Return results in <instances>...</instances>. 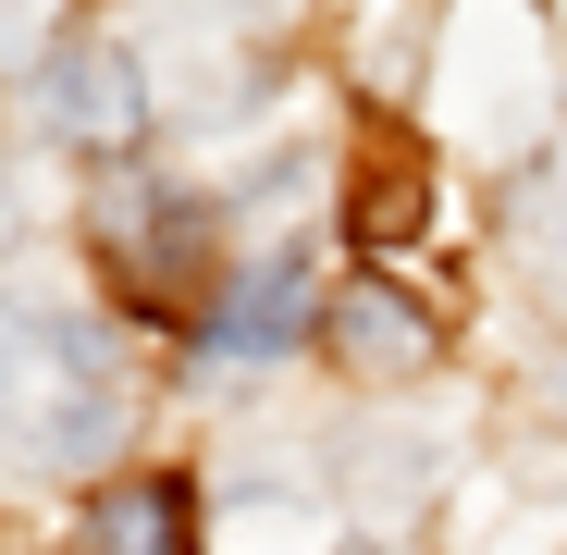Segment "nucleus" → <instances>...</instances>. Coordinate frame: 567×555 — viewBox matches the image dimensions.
<instances>
[{"label":"nucleus","mask_w":567,"mask_h":555,"mask_svg":"<svg viewBox=\"0 0 567 555\" xmlns=\"http://www.w3.org/2000/svg\"><path fill=\"white\" fill-rule=\"evenodd\" d=\"M74 148H136L148 136V86H136V62L112 50V38H74L62 62H50V100H38Z\"/></svg>","instance_id":"7ed1b4c3"},{"label":"nucleus","mask_w":567,"mask_h":555,"mask_svg":"<svg viewBox=\"0 0 567 555\" xmlns=\"http://www.w3.org/2000/svg\"><path fill=\"white\" fill-rule=\"evenodd\" d=\"M86 235H100V259L124 271L148 309H185V285H198V247H210L198 198H173V185H148V173H112L100 198H86Z\"/></svg>","instance_id":"f03ea898"},{"label":"nucleus","mask_w":567,"mask_h":555,"mask_svg":"<svg viewBox=\"0 0 567 555\" xmlns=\"http://www.w3.org/2000/svg\"><path fill=\"white\" fill-rule=\"evenodd\" d=\"M185 531H198L185 482H100L86 494V555H185Z\"/></svg>","instance_id":"39448f33"},{"label":"nucleus","mask_w":567,"mask_h":555,"mask_svg":"<svg viewBox=\"0 0 567 555\" xmlns=\"http://www.w3.org/2000/svg\"><path fill=\"white\" fill-rule=\"evenodd\" d=\"M333 346H346L358 370H420V358H432V321H420L395 285H358V297L333 309Z\"/></svg>","instance_id":"423d86ee"},{"label":"nucleus","mask_w":567,"mask_h":555,"mask_svg":"<svg viewBox=\"0 0 567 555\" xmlns=\"http://www.w3.org/2000/svg\"><path fill=\"white\" fill-rule=\"evenodd\" d=\"M297 333H309V271H297V259L235 271V285L198 309V346H210V358H271V346H297Z\"/></svg>","instance_id":"20e7f679"},{"label":"nucleus","mask_w":567,"mask_h":555,"mask_svg":"<svg viewBox=\"0 0 567 555\" xmlns=\"http://www.w3.org/2000/svg\"><path fill=\"white\" fill-rule=\"evenodd\" d=\"M124 395H112V358L86 321L50 309H0V444L38 456V470H86L112 444Z\"/></svg>","instance_id":"f257e3e1"}]
</instances>
